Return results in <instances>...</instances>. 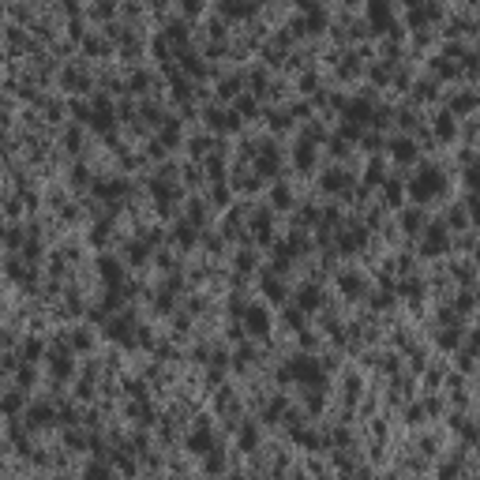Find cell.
Instances as JSON below:
<instances>
[{"mask_svg": "<svg viewBox=\"0 0 480 480\" xmlns=\"http://www.w3.org/2000/svg\"><path fill=\"white\" fill-rule=\"evenodd\" d=\"M439 188H443V180H439V173H435V169H424V173H420V177H416V184H413V192H416L420 199L435 195Z\"/></svg>", "mask_w": 480, "mask_h": 480, "instance_id": "obj_1", "label": "cell"}, {"mask_svg": "<svg viewBox=\"0 0 480 480\" xmlns=\"http://www.w3.org/2000/svg\"><path fill=\"white\" fill-rule=\"evenodd\" d=\"M206 447H214V435H206V428H199L192 435V450L195 454H206Z\"/></svg>", "mask_w": 480, "mask_h": 480, "instance_id": "obj_2", "label": "cell"}, {"mask_svg": "<svg viewBox=\"0 0 480 480\" xmlns=\"http://www.w3.org/2000/svg\"><path fill=\"white\" fill-rule=\"evenodd\" d=\"M248 323H252V330H255V334H263V330H266V315H263L259 308H252V311H248Z\"/></svg>", "mask_w": 480, "mask_h": 480, "instance_id": "obj_3", "label": "cell"}, {"mask_svg": "<svg viewBox=\"0 0 480 480\" xmlns=\"http://www.w3.org/2000/svg\"><path fill=\"white\" fill-rule=\"evenodd\" d=\"M244 447H255V428H244Z\"/></svg>", "mask_w": 480, "mask_h": 480, "instance_id": "obj_4", "label": "cell"}]
</instances>
